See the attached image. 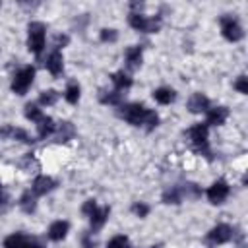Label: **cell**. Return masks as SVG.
Instances as JSON below:
<instances>
[{"label": "cell", "instance_id": "cell-5", "mask_svg": "<svg viewBox=\"0 0 248 248\" xmlns=\"http://www.w3.org/2000/svg\"><path fill=\"white\" fill-rule=\"evenodd\" d=\"M33 79H35V68H33V66H23V68H19V70L14 74V78H12V91H14L16 95H25L27 89L31 87Z\"/></svg>", "mask_w": 248, "mask_h": 248}, {"label": "cell", "instance_id": "cell-6", "mask_svg": "<svg viewBox=\"0 0 248 248\" xmlns=\"http://www.w3.org/2000/svg\"><path fill=\"white\" fill-rule=\"evenodd\" d=\"M219 23H221V33H223V37H225L227 41L238 43V41L244 37V29H242L240 21H238L234 16H223V17L219 19Z\"/></svg>", "mask_w": 248, "mask_h": 248}, {"label": "cell", "instance_id": "cell-33", "mask_svg": "<svg viewBox=\"0 0 248 248\" xmlns=\"http://www.w3.org/2000/svg\"><path fill=\"white\" fill-rule=\"evenodd\" d=\"M8 202H10V198H8V194L4 192V188H2V182H0V213H2V211H6V207H8Z\"/></svg>", "mask_w": 248, "mask_h": 248}, {"label": "cell", "instance_id": "cell-7", "mask_svg": "<svg viewBox=\"0 0 248 248\" xmlns=\"http://www.w3.org/2000/svg\"><path fill=\"white\" fill-rule=\"evenodd\" d=\"M232 234H234V231H232L231 225L219 223V225H215V227L205 234V242H207L209 246H221V244H227V242L232 238Z\"/></svg>", "mask_w": 248, "mask_h": 248}, {"label": "cell", "instance_id": "cell-22", "mask_svg": "<svg viewBox=\"0 0 248 248\" xmlns=\"http://www.w3.org/2000/svg\"><path fill=\"white\" fill-rule=\"evenodd\" d=\"M182 188L180 186H170L163 192V202L165 203H180L182 202Z\"/></svg>", "mask_w": 248, "mask_h": 248}, {"label": "cell", "instance_id": "cell-29", "mask_svg": "<svg viewBox=\"0 0 248 248\" xmlns=\"http://www.w3.org/2000/svg\"><path fill=\"white\" fill-rule=\"evenodd\" d=\"M99 39H101L103 43H116V39H118V31L112 29V27H105V29L99 31Z\"/></svg>", "mask_w": 248, "mask_h": 248}, {"label": "cell", "instance_id": "cell-12", "mask_svg": "<svg viewBox=\"0 0 248 248\" xmlns=\"http://www.w3.org/2000/svg\"><path fill=\"white\" fill-rule=\"evenodd\" d=\"M186 107H188L190 112L200 114V112H207L209 107H211V103H209V97H207V95H203V93H194V95L188 99Z\"/></svg>", "mask_w": 248, "mask_h": 248}, {"label": "cell", "instance_id": "cell-36", "mask_svg": "<svg viewBox=\"0 0 248 248\" xmlns=\"http://www.w3.org/2000/svg\"><path fill=\"white\" fill-rule=\"evenodd\" d=\"M23 248H43V246H41L39 242H35V240H31V238H29V240L25 242V246H23Z\"/></svg>", "mask_w": 248, "mask_h": 248}, {"label": "cell", "instance_id": "cell-21", "mask_svg": "<svg viewBox=\"0 0 248 248\" xmlns=\"http://www.w3.org/2000/svg\"><path fill=\"white\" fill-rule=\"evenodd\" d=\"M29 238L25 236V234H21V232H12V234H8L6 238H4V248H23L25 246V242H27Z\"/></svg>", "mask_w": 248, "mask_h": 248}, {"label": "cell", "instance_id": "cell-25", "mask_svg": "<svg viewBox=\"0 0 248 248\" xmlns=\"http://www.w3.org/2000/svg\"><path fill=\"white\" fill-rule=\"evenodd\" d=\"M23 114H25V118L27 120H31V122H39L45 114H43V110L39 108V105H35V103H27L25 105V108H23Z\"/></svg>", "mask_w": 248, "mask_h": 248}, {"label": "cell", "instance_id": "cell-15", "mask_svg": "<svg viewBox=\"0 0 248 248\" xmlns=\"http://www.w3.org/2000/svg\"><path fill=\"white\" fill-rule=\"evenodd\" d=\"M108 215H110V207L108 205H103V207H99L97 205V209L89 215V223H91V231L95 232V231H99V229H103V225L107 223V219H108Z\"/></svg>", "mask_w": 248, "mask_h": 248}, {"label": "cell", "instance_id": "cell-2", "mask_svg": "<svg viewBox=\"0 0 248 248\" xmlns=\"http://www.w3.org/2000/svg\"><path fill=\"white\" fill-rule=\"evenodd\" d=\"M188 138L192 141V145L203 155L209 159L211 151H209V126L205 122H198L194 124L192 128H188Z\"/></svg>", "mask_w": 248, "mask_h": 248}, {"label": "cell", "instance_id": "cell-17", "mask_svg": "<svg viewBox=\"0 0 248 248\" xmlns=\"http://www.w3.org/2000/svg\"><path fill=\"white\" fill-rule=\"evenodd\" d=\"M56 128H58V124H56L50 116H43V118L37 122V136H39L41 140H46L48 136L56 134Z\"/></svg>", "mask_w": 248, "mask_h": 248}, {"label": "cell", "instance_id": "cell-32", "mask_svg": "<svg viewBox=\"0 0 248 248\" xmlns=\"http://www.w3.org/2000/svg\"><path fill=\"white\" fill-rule=\"evenodd\" d=\"M95 209H97V202H95V200H85V202H83V205H81V213H83V215H87V217H89Z\"/></svg>", "mask_w": 248, "mask_h": 248}, {"label": "cell", "instance_id": "cell-4", "mask_svg": "<svg viewBox=\"0 0 248 248\" xmlns=\"http://www.w3.org/2000/svg\"><path fill=\"white\" fill-rule=\"evenodd\" d=\"M151 108H147L145 105L141 103H126V105H120V110L118 114L132 126H143L145 124V118L149 114Z\"/></svg>", "mask_w": 248, "mask_h": 248}, {"label": "cell", "instance_id": "cell-16", "mask_svg": "<svg viewBox=\"0 0 248 248\" xmlns=\"http://www.w3.org/2000/svg\"><path fill=\"white\" fill-rule=\"evenodd\" d=\"M141 58H143V48L138 46V45H132L124 50V60H126V66L128 68H140L141 64Z\"/></svg>", "mask_w": 248, "mask_h": 248}, {"label": "cell", "instance_id": "cell-10", "mask_svg": "<svg viewBox=\"0 0 248 248\" xmlns=\"http://www.w3.org/2000/svg\"><path fill=\"white\" fill-rule=\"evenodd\" d=\"M45 66H46V70L50 72V76L58 78V76L62 74V70H64V56H62V52L56 50V48L50 50L48 56H46V60H45Z\"/></svg>", "mask_w": 248, "mask_h": 248}, {"label": "cell", "instance_id": "cell-30", "mask_svg": "<svg viewBox=\"0 0 248 248\" xmlns=\"http://www.w3.org/2000/svg\"><path fill=\"white\" fill-rule=\"evenodd\" d=\"M132 213H134L136 217L143 219V217L149 215V205L143 203V202H134V203H132Z\"/></svg>", "mask_w": 248, "mask_h": 248}, {"label": "cell", "instance_id": "cell-1", "mask_svg": "<svg viewBox=\"0 0 248 248\" xmlns=\"http://www.w3.org/2000/svg\"><path fill=\"white\" fill-rule=\"evenodd\" d=\"M46 43V25L43 21H31L27 25V48L35 56H39L45 50Z\"/></svg>", "mask_w": 248, "mask_h": 248}, {"label": "cell", "instance_id": "cell-8", "mask_svg": "<svg viewBox=\"0 0 248 248\" xmlns=\"http://www.w3.org/2000/svg\"><path fill=\"white\" fill-rule=\"evenodd\" d=\"M229 194H231V186H229V182L223 180V178L215 180V182L205 190V196H207L209 203H213V205L223 203V202L229 198Z\"/></svg>", "mask_w": 248, "mask_h": 248}, {"label": "cell", "instance_id": "cell-37", "mask_svg": "<svg viewBox=\"0 0 248 248\" xmlns=\"http://www.w3.org/2000/svg\"><path fill=\"white\" fill-rule=\"evenodd\" d=\"M149 248H159V246H149Z\"/></svg>", "mask_w": 248, "mask_h": 248}, {"label": "cell", "instance_id": "cell-24", "mask_svg": "<svg viewBox=\"0 0 248 248\" xmlns=\"http://www.w3.org/2000/svg\"><path fill=\"white\" fill-rule=\"evenodd\" d=\"M79 95H81V89H79V85L78 83H68V87H66V91H64V99H66V103H70V105H78V101H79Z\"/></svg>", "mask_w": 248, "mask_h": 248}, {"label": "cell", "instance_id": "cell-3", "mask_svg": "<svg viewBox=\"0 0 248 248\" xmlns=\"http://www.w3.org/2000/svg\"><path fill=\"white\" fill-rule=\"evenodd\" d=\"M128 25L141 33H157L161 29V17L159 16H145L140 12H130Z\"/></svg>", "mask_w": 248, "mask_h": 248}, {"label": "cell", "instance_id": "cell-34", "mask_svg": "<svg viewBox=\"0 0 248 248\" xmlns=\"http://www.w3.org/2000/svg\"><path fill=\"white\" fill-rule=\"evenodd\" d=\"M81 246H83V248H95V240H93L91 232H85V234L81 236Z\"/></svg>", "mask_w": 248, "mask_h": 248}, {"label": "cell", "instance_id": "cell-19", "mask_svg": "<svg viewBox=\"0 0 248 248\" xmlns=\"http://www.w3.org/2000/svg\"><path fill=\"white\" fill-rule=\"evenodd\" d=\"M153 99L159 103V105H170V103H174V99H176V91L172 89V87H157V89H153Z\"/></svg>", "mask_w": 248, "mask_h": 248}, {"label": "cell", "instance_id": "cell-9", "mask_svg": "<svg viewBox=\"0 0 248 248\" xmlns=\"http://www.w3.org/2000/svg\"><path fill=\"white\" fill-rule=\"evenodd\" d=\"M56 188V180L46 176V174H39L33 178V184H31V192L39 198V196H46L48 192H52Z\"/></svg>", "mask_w": 248, "mask_h": 248}, {"label": "cell", "instance_id": "cell-20", "mask_svg": "<svg viewBox=\"0 0 248 248\" xmlns=\"http://www.w3.org/2000/svg\"><path fill=\"white\" fill-rule=\"evenodd\" d=\"M19 207L23 213H33L37 209V196L31 190H25L19 198Z\"/></svg>", "mask_w": 248, "mask_h": 248}, {"label": "cell", "instance_id": "cell-14", "mask_svg": "<svg viewBox=\"0 0 248 248\" xmlns=\"http://www.w3.org/2000/svg\"><path fill=\"white\" fill-rule=\"evenodd\" d=\"M0 136L2 138H8V140H17V141H23V143L35 141L23 128H16V126H4V128H0Z\"/></svg>", "mask_w": 248, "mask_h": 248}, {"label": "cell", "instance_id": "cell-31", "mask_svg": "<svg viewBox=\"0 0 248 248\" xmlns=\"http://www.w3.org/2000/svg\"><path fill=\"white\" fill-rule=\"evenodd\" d=\"M232 87H234L238 93L246 95V93H248V78H246V76H238V79L232 83Z\"/></svg>", "mask_w": 248, "mask_h": 248}, {"label": "cell", "instance_id": "cell-26", "mask_svg": "<svg viewBox=\"0 0 248 248\" xmlns=\"http://www.w3.org/2000/svg\"><path fill=\"white\" fill-rule=\"evenodd\" d=\"M99 101L103 105H120L122 101V93L120 91H103L99 95Z\"/></svg>", "mask_w": 248, "mask_h": 248}, {"label": "cell", "instance_id": "cell-13", "mask_svg": "<svg viewBox=\"0 0 248 248\" xmlns=\"http://www.w3.org/2000/svg\"><path fill=\"white\" fill-rule=\"evenodd\" d=\"M68 231H70V223H68V221L58 219V221H52V223L48 225L46 236H48L50 240H54V242H60V240H64V238H66Z\"/></svg>", "mask_w": 248, "mask_h": 248}, {"label": "cell", "instance_id": "cell-28", "mask_svg": "<svg viewBox=\"0 0 248 248\" xmlns=\"http://www.w3.org/2000/svg\"><path fill=\"white\" fill-rule=\"evenodd\" d=\"M107 248H130V238L126 234H114L107 242Z\"/></svg>", "mask_w": 248, "mask_h": 248}, {"label": "cell", "instance_id": "cell-35", "mask_svg": "<svg viewBox=\"0 0 248 248\" xmlns=\"http://www.w3.org/2000/svg\"><path fill=\"white\" fill-rule=\"evenodd\" d=\"M68 41H70V39H68V35H58V37H56V50L64 48V46L68 45Z\"/></svg>", "mask_w": 248, "mask_h": 248}, {"label": "cell", "instance_id": "cell-23", "mask_svg": "<svg viewBox=\"0 0 248 248\" xmlns=\"http://www.w3.org/2000/svg\"><path fill=\"white\" fill-rule=\"evenodd\" d=\"M58 97H60V93L56 89H45L39 95V105L41 107H52V105H56Z\"/></svg>", "mask_w": 248, "mask_h": 248}, {"label": "cell", "instance_id": "cell-11", "mask_svg": "<svg viewBox=\"0 0 248 248\" xmlns=\"http://www.w3.org/2000/svg\"><path fill=\"white\" fill-rule=\"evenodd\" d=\"M229 118V108L227 107H209L205 112V124L207 126H223Z\"/></svg>", "mask_w": 248, "mask_h": 248}, {"label": "cell", "instance_id": "cell-18", "mask_svg": "<svg viewBox=\"0 0 248 248\" xmlns=\"http://www.w3.org/2000/svg\"><path fill=\"white\" fill-rule=\"evenodd\" d=\"M110 81H112V85H114V91H126V89H130L132 83H134V79H132L124 70H118V72L110 74Z\"/></svg>", "mask_w": 248, "mask_h": 248}, {"label": "cell", "instance_id": "cell-27", "mask_svg": "<svg viewBox=\"0 0 248 248\" xmlns=\"http://www.w3.org/2000/svg\"><path fill=\"white\" fill-rule=\"evenodd\" d=\"M56 132H58V141H68L74 136L76 130H74L72 122H60L58 128H56Z\"/></svg>", "mask_w": 248, "mask_h": 248}]
</instances>
